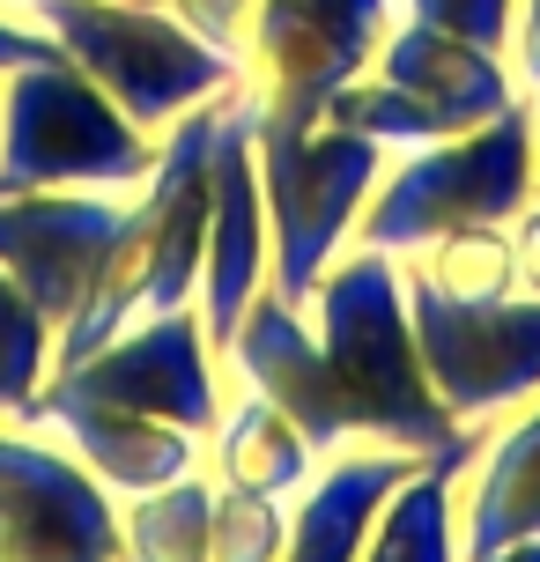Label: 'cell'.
Listing matches in <instances>:
<instances>
[{
	"mask_svg": "<svg viewBox=\"0 0 540 562\" xmlns=\"http://www.w3.org/2000/svg\"><path fill=\"white\" fill-rule=\"evenodd\" d=\"M0 562H126L119 496L37 429L0 422Z\"/></svg>",
	"mask_w": 540,
	"mask_h": 562,
	"instance_id": "9c48e42d",
	"label": "cell"
},
{
	"mask_svg": "<svg viewBox=\"0 0 540 562\" xmlns=\"http://www.w3.org/2000/svg\"><path fill=\"white\" fill-rule=\"evenodd\" d=\"M511 252H518V296H540V200L511 215Z\"/></svg>",
	"mask_w": 540,
	"mask_h": 562,
	"instance_id": "83f0119b",
	"label": "cell"
},
{
	"mask_svg": "<svg viewBox=\"0 0 540 562\" xmlns=\"http://www.w3.org/2000/svg\"><path fill=\"white\" fill-rule=\"evenodd\" d=\"M8 8H15V0H8Z\"/></svg>",
	"mask_w": 540,
	"mask_h": 562,
	"instance_id": "1f68e13d",
	"label": "cell"
},
{
	"mask_svg": "<svg viewBox=\"0 0 540 562\" xmlns=\"http://www.w3.org/2000/svg\"><path fill=\"white\" fill-rule=\"evenodd\" d=\"M304 311H312L318 348H326L334 385L348 400L356 445H393V451H415V459L474 445V429L437 400V385L423 370L415 318H407V281H400L393 252L348 245Z\"/></svg>",
	"mask_w": 540,
	"mask_h": 562,
	"instance_id": "6da1fadb",
	"label": "cell"
},
{
	"mask_svg": "<svg viewBox=\"0 0 540 562\" xmlns=\"http://www.w3.org/2000/svg\"><path fill=\"white\" fill-rule=\"evenodd\" d=\"M126 8H178V0H126Z\"/></svg>",
	"mask_w": 540,
	"mask_h": 562,
	"instance_id": "4dcf8cb0",
	"label": "cell"
},
{
	"mask_svg": "<svg viewBox=\"0 0 540 562\" xmlns=\"http://www.w3.org/2000/svg\"><path fill=\"white\" fill-rule=\"evenodd\" d=\"M53 53H59L53 37L30 23L23 8H8V0H0V75H15V67H30V59H53Z\"/></svg>",
	"mask_w": 540,
	"mask_h": 562,
	"instance_id": "484cf974",
	"label": "cell"
},
{
	"mask_svg": "<svg viewBox=\"0 0 540 562\" xmlns=\"http://www.w3.org/2000/svg\"><path fill=\"white\" fill-rule=\"evenodd\" d=\"M511 75L526 97H540V0H518V30H511Z\"/></svg>",
	"mask_w": 540,
	"mask_h": 562,
	"instance_id": "4316f807",
	"label": "cell"
},
{
	"mask_svg": "<svg viewBox=\"0 0 540 562\" xmlns=\"http://www.w3.org/2000/svg\"><path fill=\"white\" fill-rule=\"evenodd\" d=\"M119 223H126V193H82V186L0 193V267L23 281V296L53 326H67L104 274Z\"/></svg>",
	"mask_w": 540,
	"mask_h": 562,
	"instance_id": "7c38bea8",
	"label": "cell"
},
{
	"mask_svg": "<svg viewBox=\"0 0 540 562\" xmlns=\"http://www.w3.org/2000/svg\"><path fill=\"white\" fill-rule=\"evenodd\" d=\"M511 540H540V393L482 451V474L459 504V555H488Z\"/></svg>",
	"mask_w": 540,
	"mask_h": 562,
	"instance_id": "2e32d148",
	"label": "cell"
},
{
	"mask_svg": "<svg viewBox=\"0 0 540 562\" xmlns=\"http://www.w3.org/2000/svg\"><path fill=\"white\" fill-rule=\"evenodd\" d=\"M400 274L452 296V304H496V296H518V252H511V223H466L429 237L423 252L400 259Z\"/></svg>",
	"mask_w": 540,
	"mask_h": 562,
	"instance_id": "d6986e66",
	"label": "cell"
},
{
	"mask_svg": "<svg viewBox=\"0 0 540 562\" xmlns=\"http://www.w3.org/2000/svg\"><path fill=\"white\" fill-rule=\"evenodd\" d=\"M393 0H252L237 37V104L252 134H304L326 119L393 30Z\"/></svg>",
	"mask_w": 540,
	"mask_h": 562,
	"instance_id": "8992f818",
	"label": "cell"
},
{
	"mask_svg": "<svg viewBox=\"0 0 540 562\" xmlns=\"http://www.w3.org/2000/svg\"><path fill=\"white\" fill-rule=\"evenodd\" d=\"M526 200H533V104H511L488 126L400 148L356 223V245L407 259L445 229L511 223Z\"/></svg>",
	"mask_w": 540,
	"mask_h": 562,
	"instance_id": "5b68a950",
	"label": "cell"
},
{
	"mask_svg": "<svg viewBox=\"0 0 540 562\" xmlns=\"http://www.w3.org/2000/svg\"><path fill=\"white\" fill-rule=\"evenodd\" d=\"M407 23L452 30L466 45H488V53L511 59V30H518V0H393Z\"/></svg>",
	"mask_w": 540,
	"mask_h": 562,
	"instance_id": "cb8c5ba5",
	"label": "cell"
},
{
	"mask_svg": "<svg viewBox=\"0 0 540 562\" xmlns=\"http://www.w3.org/2000/svg\"><path fill=\"white\" fill-rule=\"evenodd\" d=\"M178 15L207 37V45H223L237 59V37H245V15H252V0H178Z\"/></svg>",
	"mask_w": 540,
	"mask_h": 562,
	"instance_id": "d4e9b609",
	"label": "cell"
},
{
	"mask_svg": "<svg viewBox=\"0 0 540 562\" xmlns=\"http://www.w3.org/2000/svg\"><path fill=\"white\" fill-rule=\"evenodd\" d=\"M282 548H289V496L215 481V548H207V562H282Z\"/></svg>",
	"mask_w": 540,
	"mask_h": 562,
	"instance_id": "603a6c76",
	"label": "cell"
},
{
	"mask_svg": "<svg viewBox=\"0 0 540 562\" xmlns=\"http://www.w3.org/2000/svg\"><path fill=\"white\" fill-rule=\"evenodd\" d=\"M119 548H126V562H207V548H215V481L178 474L148 496H126Z\"/></svg>",
	"mask_w": 540,
	"mask_h": 562,
	"instance_id": "ffe728a7",
	"label": "cell"
},
{
	"mask_svg": "<svg viewBox=\"0 0 540 562\" xmlns=\"http://www.w3.org/2000/svg\"><path fill=\"white\" fill-rule=\"evenodd\" d=\"M459 562H540V540H511V548H488V555H459Z\"/></svg>",
	"mask_w": 540,
	"mask_h": 562,
	"instance_id": "f1b7e54d",
	"label": "cell"
},
{
	"mask_svg": "<svg viewBox=\"0 0 540 562\" xmlns=\"http://www.w3.org/2000/svg\"><path fill=\"white\" fill-rule=\"evenodd\" d=\"M223 104V97H215ZM215 104H200L156 140V170L126 193V223L104 259L97 289L82 311L59 326V363H82L97 348H112L126 326H142L156 311H178L200 296V259H207V148H215Z\"/></svg>",
	"mask_w": 540,
	"mask_h": 562,
	"instance_id": "7a4b0ae2",
	"label": "cell"
},
{
	"mask_svg": "<svg viewBox=\"0 0 540 562\" xmlns=\"http://www.w3.org/2000/svg\"><path fill=\"white\" fill-rule=\"evenodd\" d=\"M533 200H540V97H533Z\"/></svg>",
	"mask_w": 540,
	"mask_h": 562,
	"instance_id": "f546056e",
	"label": "cell"
},
{
	"mask_svg": "<svg viewBox=\"0 0 540 562\" xmlns=\"http://www.w3.org/2000/svg\"><path fill=\"white\" fill-rule=\"evenodd\" d=\"M59 378L75 393H97V400H119L134 415H156L200 437L223 422V385H215V340L200 326V304H178V311H156L142 326H126L112 348H97L82 363H59Z\"/></svg>",
	"mask_w": 540,
	"mask_h": 562,
	"instance_id": "30bf717a",
	"label": "cell"
},
{
	"mask_svg": "<svg viewBox=\"0 0 540 562\" xmlns=\"http://www.w3.org/2000/svg\"><path fill=\"white\" fill-rule=\"evenodd\" d=\"M370 75H385V82H400L407 97H423L452 134L488 126L496 112L526 104V89H518V75H511L504 53L466 45V37H452V30L407 23V15H393L385 45H378V59H370Z\"/></svg>",
	"mask_w": 540,
	"mask_h": 562,
	"instance_id": "9a60e30c",
	"label": "cell"
},
{
	"mask_svg": "<svg viewBox=\"0 0 540 562\" xmlns=\"http://www.w3.org/2000/svg\"><path fill=\"white\" fill-rule=\"evenodd\" d=\"M15 429H37V437L67 445L119 504L126 496H148V488H164L178 474H200V437H185V429H171V422H156V415H134L119 400L75 393L59 370L37 385V400L23 407Z\"/></svg>",
	"mask_w": 540,
	"mask_h": 562,
	"instance_id": "4fadbf2b",
	"label": "cell"
},
{
	"mask_svg": "<svg viewBox=\"0 0 540 562\" xmlns=\"http://www.w3.org/2000/svg\"><path fill=\"white\" fill-rule=\"evenodd\" d=\"M223 363L245 378V393L274 400V407L312 437L318 459L356 445V422H348V400H341V385H334V363H326V348H318V326L304 318V304H289L274 281H267V289L252 296V311L237 318Z\"/></svg>",
	"mask_w": 540,
	"mask_h": 562,
	"instance_id": "5bb4252c",
	"label": "cell"
},
{
	"mask_svg": "<svg viewBox=\"0 0 540 562\" xmlns=\"http://www.w3.org/2000/svg\"><path fill=\"white\" fill-rule=\"evenodd\" d=\"M53 356H59V326L23 296V281L0 267V422H23L37 385L53 378Z\"/></svg>",
	"mask_w": 540,
	"mask_h": 562,
	"instance_id": "44dd1931",
	"label": "cell"
},
{
	"mask_svg": "<svg viewBox=\"0 0 540 562\" xmlns=\"http://www.w3.org/2000/svg\"><path fill=\"white\" fill-rule=\"evenodd\" d=\"M407 318H415V348H423L429 385L466 429L540 393V296L452 304L423 281H407Z\"/></svg>",
	"mask_w": 540,
	"mask_h": 562,
	"instance_id": "ba28073f",
	"label": "cell"
},
{
	"mask_svg": "<svg viewBox=\"0 0 540 562\" xmlns=\"http://www.w3.org/2000/svg\"><path fill=\"white\" fill-rule=\"evenodd\" d=\"M156 170V134H142L67 53L0 75V193H134Z\"/></svg>",
	"mask_w": 540,
	"mask_h": 562,
	"instance_id": "277c9868",
	"label": "cell"
},
{
	"mask_svg": "<svg viewBox=\"0 0 540 562\" xmlns=\"http://www.w3.org/2000/svg\"><path fill=\"white\" fill-rule=\"evenodd\" d=\"M207 467L223 488H259V496H296L318 474V451L274 400L245 393L237 407L223 400V422L207 429Z\"/></svg>",
	"mask_w": 540,
	"mask_h": 562,
	"instance_id": "e0dca14e",
	"label": "cell"
},
{
	"mask_svg": "<svg viewBox=\"0 0 540 562\" xmlns=\"http://www.w3.org/2000/svg\"><path fill=\"white\" fill-rule=\"evenodd\" d=\"M466 459H474V445L429 451L423 467L385 496V510H378V526H370V540H363V555H356V562H459L452 481H459Z\"/></svg>",
	"mask_w": 540,
	"mask_h": 562,
	"instance_id": "ac0fdd59",
	"label": "cell"
},
{
	"mask_svg": "<svg viewBox=\"0 0 540 562\" xmlns=\"http://www.w3.org/2000/svg\"><path fill=\"white\" fill-rule=\"evenodd\" d=\"M259 140V193H267V281L289 304H312V289L326 281V267L356 245L378 178L393 164V148L348 134L334 119H318L304 134H252Z\"/></svg>",
	"mask_w": 540,
	"mask_h": 562,
	"instance_id": "52a82bcc",
	"label": "cell"
},
{
	"mask_svg": "<svg viewBox=\"0 0 540 562\" xmlns=\"http://www.w3.org/2000/svg\"><path fill=\"white\" fill-rule=\"evenodd\" d=\"M326 119L334 126H348V134H363V140H378V148H423V140H445L452 126L429 112L423 97H407L400 82H385V75H356V82L326 104Z\"/></svg>",
	"mask_w": 540,
	"mask_h": 562,
	"instance_id": "7402d4cb",
	"label": "cell"
},
{
	"mask_svg": "<svg viewBox=\"0 0 540 562\" xmlns=\"http://www.w3.org/2000/svg\"><path fill=\"white\" fill-rule=\"evenodd\" d=\"M15 8L156 140L185 112L237 89V59L207 45L178 8H126V0H15Z\"/></svg>",
	"mask_w": 540,
	"mask_h": 562,
	"instance_id": "3957f363",
	"label": "cell"
},
{
	"mask_svg": "<svg viewBox=\"0 0 540 562\" xmlns=\"http://www.w3.org/2000/svg\"><path fill=\"white\" fill-rule=\"evenodd\" d=\"M267 259H274V237H267L252 112L237 97H223L215 104V148H207V259H200V296H193L215 356L229 348L237 318L267 289Z\"/></svg>",
	"mask_w": 540,
	"mask_h": 562,
	"instance_id": "8fae6325",
	"label": "cell"
}]
</instances>
